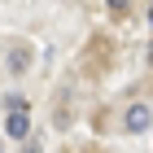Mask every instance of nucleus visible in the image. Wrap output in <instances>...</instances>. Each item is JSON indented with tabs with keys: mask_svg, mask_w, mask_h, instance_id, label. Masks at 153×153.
Masks as SVG:
<instances>
[{
	"mask_svg": "<svg viewBox=\"0 0 153 153\" xmlns=\"http://www.w3.org/2000/svg\"><path fill=\"white\" fill-rule=\"evenodd\" d=\"M149 123H153V114H149V105H131L127 114H123V127H127L131 136H140V131H149Z\"/></svg>",
	"mask_w": 153,
	"mask_h": 153,
	"instance_id": "obj_1",
	"label": "nucleus"
},
{
	"mask_svg": "<svg viewBox=\"0 0 153 153\" xmlns=\"http://www.w3.org/2000/svg\"><path fill=\"white\" fill-rule=\"evenodd\" d=\"M4 131H9L13 140H26V136H31V118H26V109H13V114H4Z\"/></svg>",
	"mask_w": 153,
	"mask_h": 153,
	"instance_id": "obj_2",
	"label": "nucleus"
},
{
	"mask_svg": "<svg viewBox=\"0 0 153 153\" xmlns=\"http://www.w3.org/2000/svg\"><path fill=\"white\" fill-rule=\"evenodd\" d=\"M13 109H26V96H9V105H4V114H13Z\"/></svg>",
	"mask_w": 153,
	"mask_h": 153,
	"instance_id": "obj_3",
	"label": "nucleus"
},
{
	"mask_svg": "<svg viewBox=\"0 0 153 153\" xmlns=\"http://www.w3.org/2000/svg\"><path fill=\"white\" fill-rule=\"evenodd\" d=\"M105 4H109V13H123V9L131 4V0H105Z\"/></svg>",
	"mask_w": 153,
	"mask_h": 153,
	"instance_id": "obj_4",
	"label": "nucleus"
},
{
	"mask_svg": "<svg viewBox=\"0 0 153 153\" xmlns=\"http://www.w3.org/2000/svg\"><path fill=\"white\" fill-rule=\"evenodd\" d=\"M149 26H153V4H149Z\"/></svg>",
	"mask_w": 153,
	"mask_h": 153,
	"instance_id": "obj_5",
	"label": "nucleus"
},
{
	"mask_svg": "<svg viewBox=\"0 0 153 153\" xmlns=\"http://www.w3.org/2000/svg\"><path fill=\"white\" fill-rule=\"evenodd\" d=\"M149 57H153V48H149Z\"/></svg>",
	"mask_w": 153,
	"mask_h": 153,
	"instance_id": "obj_6",
	"label": "nucleus"
},
{
	"mask_svg": "<svg viewBox=\"0 0 153 153\" xmlns=\"http://www.w3.org/2000/svg\"><path fill=\"white\" fill-rule=\"evenodd\" d=\"M26 153H35V149H26Z\"/></svg>",
	"mask_w": 153,
	"mask_h": 153,
	"instance_id": "obj_7",
	"label": "nucleus"
}]
</instances>
